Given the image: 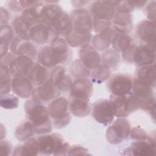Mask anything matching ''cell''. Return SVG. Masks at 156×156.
<instances>
[{"label":"cell","instance_id":"20","mask_svg":"<svg viewBox=\"0 0 156 156\" xmlns=\"http://www.w3.org/2000/svg\"><path fill=\"white\" fill-rule=\"evenodd\" d=\"M50 46L54 52L58 64H65L68 62L71 57V51L69 48L70 46L65 39L58 37L53 41Z\"/></svg>","mask_w":156,"mask_h":156},{"label":"cell","instance_id":"11","mask_svg":"<svg viewBox=\"0 0 156 156\" xmlns=\"http://www.w3.org/2000/svg\"><path fill=\"white\" fill-rule=\"evenodd\" d=\"M115 13V8L107 4L105 1H94L90 7V13L94 20L112 21Z\"/></svg>","mask_w":156,"mask_h":156},{"label":"cell","instance_id":"43","mask_svg":"<svg viewBox=\"0 0 156 156\" xmlns=\"http://www.w3.org/2000/svg\"><path fill=\"white\" fill-rule=\"evenodd\" d=\"M65 69L60 65L54 67L49 74V80L56 87L66 76Z\"/></svg>","mask_w":156,"mask_h":156},{"label":"cell","instance_id":"50","mask_svg":"<svg viewBox=\"0 0 156 156\" xmlns=\"http://www.w3.org/2000/svg\"><path fill=\"white\" fill-rule=\"evenodd\" d=\"M13 152L11 143L5 140H1L0 143V154L1 155H10Z\"/></svg>","mask_w":156,"mask_h":156},{"label":"cell","instance_id":"3","mask_svg":"<svg viewBox=\"0 0 156 156\" xmlns=\"http://www.w3.org/2000/svg\"><path fill=\"white\" fill-rule=\"evenodd\" d=\"M131 127L125 118H118L112 122L105 133L107 141L112 144H118L128 139Z\"/></svg>","mask_w":156,"mask_h":156},{"label":"cell","instance_id":"10","mask_svg":"<svg viewBox=\"0 0 156 156\" xmlns=\"http://www.w3.org/2000/svg\"><path fill=\"white\" fill-rule=\"evenodd\" d=\"M60 92L49 79L42 85L34 88L32 97V99L42 104L47 103L60 96Z\"/></svg>","mask_w":156,"mask_h":156},{"label":"cell","instance_id":"45","mask_svg":"<svg viewBox=\"0 0 156 156\" xmlns=\"http://www.w3.org/2000/svg\"><path fill=\"white\" fill-rule=\"evenodd\" d=\"M71 121L69 113L67 112L62 116L53 119L52 126L54 128L57 129H62L69 124Z\"/></svg>","mask_w":156,"mask_h":156},{"label":"cell","instance_id":"1","mask_svg":"<svg viewBox=\"0 0 156 156\" xmlns=\"http://www.w3.org/2000/svg\"><path fill=\"white\" fill-rule=\"evenodd\" d=\"M24 107L26 117L32 123L35 133L43 135L52 132V123L48 108L42 103L31 99L25 102Z\"/></svg>","mask_w":156,"mask_h":156},{"label":"cell","instance_id":"44","mask_svg":"<svg viewBox=\"0 0 156 156\" xmlns=\"http://www.w3.org/2000/svg\"><path fill=\"white\" fill-rule=\"evenodd\" d=\"M138 98L140 109L146 112H150L151 110L155 108V99L154 94Z\"/></svg>","mask_w":156,"mask_h":156},{"label":"cell","instance_id":"49","mask_svg":"<svg viewBox=\"0 0 156 156\" xmlns=\"http://www.w3.org/2000/svg\"><path fill=\"white\" fill-rule=\"evenodd\" d=\"M73 83V81L72 80L70 76L66 74L62 80L56 86V87L60 91L66 93L68 91H70Z\"/></svg>","mask_w":156,"mask_h":156},{"label":"cell","instance_id":"34","mask_svg":"<svg viewBox=\"0 0 156 156\" xmlns=\"http://www.w3.org/2000/svg\"><path fill=\"white\" fill-rule=\"evenodd\" d=\"M35 133L32 123L28 120L20 123L15 129V136L20 141H24L32 137Z\"/></svg>","mask_w":156,"mask_h":156},{"label":"cell","instance_id":"51","mask_svg":"<svg viewBox=\"0 0 156 156\" xmlns=\"http://www.w3.org/2000/svg\"><path fill=\"white\" fill-rule=\"evenodd\" d=\"M21 5L24 9H30V8H34V9H38L41 7L44 2L41 1H20Z\"/></svg>","mask_w":156,"mask_h":156},{"label":"cell","instance_id":"14","mask_svg":"<svg viewBox=\"0 0 156 156\" xmlns=\"http://www.w3.org/2000/svg\"><path fill=\"white\" fill-rule=\"evenodd\" d=\"M68 108L74 116L79 118L85 117L91 111L90 99L69 96Z\"/></svg>","mask_w":156,"mask_h":156},{"label":"cell","instance_id":"53","mask_svg":"<svg viewBox=\"0 0 156 156\" xmlns=\"http://www.w3.org/2000/svg\"><path fill=\"white\" fill-rule=\"evenodd\" d=\"M16 55L13 54L12 52H8L5 55L1 57L0 63L7 66L9 68L15 62Z\"/></svg>","mask_w":156,"mask_h":156},{"label":"cell","instance_id":"38","mask_svg":"<svg viewBox=\"0 0 156 156\" xmlns=\"http://www.w3.org/2000/svg\"><path fill=\"white\" fill-rule=\"evenodd\" d=\"M38 9L34 8L26 9L21 12L20 18L30 27L41 21L40 10Z\"/></svg>","mask_w":156,"mask_h":156},{"label":"cell","instance_id":"12","mask_svg":"<svg viewBox=\"0 0 156 156\" xmlns=\"http://www.w3.org/2000/svg\"><path fill=\"white\" fill-rule=\"evenodd\" d=\"M10 50L15 55H26L33 60L37 57V50L35 44L30 40H24L15 37L11 42Z\"/></svg>","mask_w":156,"mask_h":156},{"label":"cell","instance_id":"39","mask_svg":"<svg viewBox=\"0 0 156 156\" xmlns=\"http://www.w3.org/2000/svg\"><path fill=\"white\" fill-rule=\"evenodd\" d=\"M127 96L111 95L110 101H111L115 110V115L118 118H125L129 115L124 110V104Z\"/></svg>","mask_w":156,"mask_h":156},{"label":"cell","instance_id":"13","mask_svg":"<svg viewBox=\"0 0 156 156\" xmlns=\"http://www.w3.org/2000/svg\"><path fill=\"white\" fill-rule=\"evenodd\" d=\"M113 27H108L97 33L91 38L92 46L97 51H104L108 49L112 44L113 39L116 34Z\"/></svg>","mask_w":156,"mask_h":156},{"label":"cell","instance_id":"42","mask_svg":"<svg viewBox=\"0 0 156 156\" xmlns=\"http://www.w3.org/2000/svg\"><path fill=\"white\" fill-rule=\"evenodd\" d=\"M140 108L139 98L135 94H131L127 96L125 104L124 110L128 115L135 112Z\"/></svg>","mask_w":156,"mask_h":156},{"label":"cell","instance_id":"9","mask_svg":"<svg viewBox=\"0 0 156 156\" xmlns=\"http://www.w3.org/2000/svg\"><path fill=\"white\" fill-rule=\"evenodd\" d=\"M12 77V90L16 96L23 99L32 96L34 88L27 76L16 73Z\"/></svg>","mask_w":156,"mask_h":156},{"label":"cell","instance_id":"27","mask_svg":"<svg viewBox=\"0 0 156 156\" xmlns=\"http://www.w3.org/2000/svg\"><path fill=\"white\" fill-rule=\"evenodd\" d=\"M92 34H83L75 32L71 29L65 36V39L68 44L73 48H80L88 46L91 41Z\"/></svg>","mask_w":156,"mask_h":156},{"label":"cell","instance_id":"56","mask_svg":"<svg viewBox=\"0 0 156 156\" xmlns=\"http://www.w3.org/2000/svg\"><path fill=\"white\" fill-rule=\"evenodd\" d=\"M130 4L134 9H141L147 3V1H129Z\"/></svg>","mask_w":156,"mask_h":156},{"label":"cell","instance_id":"19","mask_svg":"<svg viewBox=\"0 0 156 156\" xmlns=\"http://www.w3.org/2000/svg\"><path fill=\"white\" fill-rule=\"evenodd\" d=\"M62 12V7L57 2L46 1L40 10L41 21L51 26Z\"/></svg>","mask_w":156,"mask_h":156},{"label":"cell","instance_id":"46","mask_svg":"<svg viewBox=\"0 0 156 156\" xmlns=\"http://www.w3.org/2000/svg\"><path fill=\"white\" fill-rule=\"evenodd\" d=\"M146 132L140 126L133 127L130 129V135L131 139L134 140H145L147 138Z\"/></svg>","mask_w":156,"mask_h":156},{"label":"cell","instance_id":"37","mask_svg":"<svg viewBox=\"0 0 156 156\" xmlns=\"http://www.w3.org/2000/svg\"><path fill=\"white\" fill-rule=\"evenodd\" d=\"M111 73L112 71L109 68L100 64L91 71V81L96 83H101L110 77Z\"/></svg>","mask_w":156,"mask_h":156},{"label":"cell","instance_id":"32","mask_svg":"<svg viewBox=\"0 0 156 156\" xmlns=\"http://www.w3.org/2000/svg\"><path fill=\"white\" fill-rule=\"evenodd\" d=\"M154 88L149 83L136 77L132 79V90L133 94L138 98L154 94Z\"/></svg>","mask_w":156,"mask_h":156},{"label":"cell","instance_id":"28","mask_svg":"<svg viewBox=\"0 0 156 156\" xmlns=\"http://www.w3.org/2000/svg\"><path fill=\"white\" fill-rule=\"evenodd\" d=\"M14 32L10 26L1 25L0 31V55L2 57L9 52L11 42L14 38Z\"/></svg>","mask_w":156,"mask_h":156},{"label":"cell","instance_id":"6","mask_svg":"<svg viewBox=\"0 0 156 156\" xmlns=\"http://www.w3.org/2000/svg\"><path fill=\"white\" fill-rule=\"evenodd\" d=\"M71 30L75 32L89 34L93 30L92 17L85 9H76L71 12Z\"/></svg>","mask_w":156,"mask_h":156},{"label":"cell","instance_id":"30","mask_svg":"<svg viewBox=\"0 0 156 156\" xmlns=\"http://www.w3.org/2000/svg\"><path fill=\"white\" fill-rule=\"evenodd\" d=\"M136 78L149 83L153 88L155 87V63L149 65L138 66L135 72Z\"/></svg>","mask_w":156,"mask_h":156},{"label":"cell","instance_id":"7","mask_svg":"<svg viewBox=\"0 0 156 156\" xmlns=\"http://www.w3.org/2000/svg\"><path fill=\"white\" fill-rule=\"evenodd\" d=\"M140 44L155 51V23L148 20L140 21L136 27Z\"/></svg>","mask_w":156,"mask_h":156},{"label":"cell","instance_id":"4","mask_svg":"<svg viewBox=\"0 0 156 156\" xmlns=\"http://www.w3.org/2000/svg\"><path fill=\"white\" fill-rule=\"evenodd\" d=\"M30 40L39 45L51 43L59 37L55 30L49 26L42 21L32 26L29 32Z\"/></svg>","mask_w":156,"mask_h":156},{"label":"cell","instance_id":"33","mask_svg":"<svg viewBox=\"0 0 156 156\" xmlns=\"http://www.w3.org/2000/svg\"><path fill=\"white\" fill-rule=\"evenodd\" d=\"M132 43V38L129 34L116 32L112 45L113 49L118 52H123Z\"/></svg>","mask_w":156,"mask_h":156},{"label":"cell","instance_id":"2","mask_svg":"<svg viewBox=\"0 0 156 156\" xmlns=\"http://www.w3.org/2000/svg\"><path fill=\"white\" fill-rule=\"evenodd\" d=\"M36 138L39 155H66L69 145L68 143L64 142L59 134L49 133L40 135Z\"/></svg>","mask_w":156,"mask_h":156},{"label":"cell","instance_id":"55","mask_svg":"<svg viewBox=\"0 0 156 156\" xmlns=\"http://www.w3.org/2000/svg\"><path fill=\"white\" fill-rule=\"evenodd\" d=\"M0 13H1V25H6L8 24L9 19H10V14L8 10L4 9L2 7L0 8Z\"/></svg>","mask_w":156,"mask_h":156},{"label":"cell","instance_id":"36","mask_svg":"<svg viewBox=\"0 0 156 156\" xmlns=\"http://www.w3.org/2000/svg\"><path fill=\"white\" fill-rule=\"evenodd\" d=\"M12 28L17 37L24 40H30L29 32L30 27L20 18L16 16L12 21Z\"/></svg>","mask_w":156,"mask_h":156},{"label":"cell","instance_id":"35","mask_svg":"<svg viewBox=\"0 0 156 156\" xmlns=\"http://www.w3.org/2000/svg\"><path fill=\"white\" fill-rule=\"evenodd\" d=\"M1 73V95L8 94L12 90V74L9 68L4 65L0 64Z\"/></svg>","mask_w":156,"mask_h":156},{"label":"cell","instance_id":"52","mask_svg":"<svg viewBox=\"0 0 156 156\" xmlns=\"http://www.w3.org/2000/svg\"><path fill=\"white\" fill-rule=\"evenodd\" d=\"M115 9L116 12L121 13H131L133 10V8L130 4L129 1H120Z\"/></svg>","mask_w":156,"mask_h":156},{"label":"cell","instance_id":"22","mask_svg":"<svg viewBox=\"0 0 156 156\" xmlns=\"http://www.w3.org/2000/svg\"><path fill=\"white\" fill-rule=\"evenodd\" d=\"M35 63L34 60L26 55H16L15 62L9 67L11 74L18 73L27 76Z\"/></svg>","mask_w":156,"mask_h":156},{"label":"cell","instance_id":"5","mask_svg":"<svg viewBox=\"0 0 156 156\" xmlns=\"http://www.w3.org/2000/svg\"><path fill=\"white\" fill-rule=\"evenodd\" d=\"M93 118L99 123L104 126L110 124L113 119L115 110L110 99H101L96 101L91 108Z\"/></svg>","mask_w":156,"mask_h":156},{"label":"cell","instance_id":"21","mask_svg":"<svg viewBox=\"0 0 156 156\" xmlns=\"http://www.w3.org/2000/svg\"><path fill=\"white\" fill-rule=\"evenodd\" d=\"M112 24L115 30L119 33L128 34L132 28L133 18L131 13L116 12Z\"/></svg>","mask_w":156,"mask_h":156},{"label":"cell","instance_id":"48","mask_svg":"<svg viewBox=\"0 0 156 156\" xmlns=\"http://www.w3.org/2000/svg\"><path fill=\"white\" fill-rule=\"evenodd\" d=\"M88 154V149L80 145L69 146L66 153V155H87Z\"/></svg>","mask_w":156,"mask_h":156},{"label":"cell","instance_id":"29","mask_svg":"<svg viewBox=\"0 0 156 156\" xmlns=\"http://www.w3.org/2000/svg\"><path fill=\"white\" fill-rule=\"evenodd\" d=\"M51 26L58 35L65 37L70 31L72 27L71 17L66 12L63 11Z\"/></svg>","mask_w":156,"mask_h":156},{"label":"cell","instance_id":"23","mask_svg":"<svg viewBox=\"0 0 156 156\" xmlns=\"http://www.w3.org/2000/svg\"><path fill=\"white\" fill-rule=\"evenodd\" d=\"M48 68L38 63H35L32 68L27 76L34 86H40L49 79Z\"/></svg>","mask_w":156,"mask_h":156},{"label":"cell","instance_id":"58","mask_svg":"<svg viewBox=\"0 0 156 156\" xmlns=\"http://www.w3.org/2000/svg\"><path fill=\"white\" fill-rule=\"evenodd\" d=\"M72 4H73L74 7H77V9H80L83 6L87 4H88V1H71Z\"/></svg>","mask_w":156,"mask_h":156},{"label":"cell","instance_id":"24","mask_svg":"<svg viewBox=\"0 0 156 156\" xmlns=\"http://www.w3.org/2000/svg\"><path fill=\"white\" fill-rule=\"evenodd\" d=\"M37 58L38 63L46 68H53L58 64L54 52L50 45L42 47L38 52Z\"/></svg>","mask_w":156,"mask_h":156},{"label":"cell","instance_id":"17","mask_svg":"<svg viewBox=\"0 0 156 156\" xmlns=\"http://www.w3.org/2000/svg\"><path fill=\"white\" fill-rule=\"evenodd\" d=\"M69 91V96L90 99L93 92L92 82L88 78H77L73 81Z\"/></svg>","mask_w":156,"mask_h":156},{"label":"cell","instance_id":"16","mask_svg":"<svg viewBox=\"0 0 156 156\" xmlns=\"http://www.w3.org/2000/svg\"><path fill=\"white\" fill-rule=\"evenodd\" d=\"M79 60L89 69L93 70L101 63L99 53L90 44L80 48L79 51Z\"/></svg>","mask_w":156,"mask_h":156},{"label":"cell","instance_id":"25","mask_svg":"<svg viewBox=\"0 0 156 156\" xmlns=\"http://www.w3.org/2000/svg\"><path fill=\"white\" fill-rule=\"evenodd\" d=\"M12 155L22 156V155H38V149L37 138L31 137L29 139L23 141L14 149Z\"/></svg>","mask_w":156,"mask_h":156},{"label":"cell","instance_id":"40","mask_svg":"<svg viewBox=\"0 0 156 156\" xmlns=\"http://www.w3.org/2000/svg\"><path fill=\"white\" fill-rule=\"evenodd\" d=\"M70 73L76 78H88L90 76L91 71L80 60H76L70 66Z\"/></svg>","mask_w":156,"mask_h":156},{"label":"cell","instance_id":"57","mask_svg":"<svg viewBox=\"0 0 156 156\" xmlns=\"http://www.w3.org/2000/svg\"><path fill=\"white\" fill-rule=\"evenodd\" d=\"M146 140L149 142L152 145L156 146V140H155V132H153L151 133L149 135H147Z\"/></svg>","mask_w":156,"mask_h":156},{"label":"cell","instance_id":"8","mask_svg":"<svg viewBox=\"0 0 156 156\" xmlns=\"http://www.w3.org/2000/svg\"><path fill=\"white\" fill-rule=\"evenodd\" d=\"M107 87L112 95L127 96L132 89V79L127 74H116L110 77Z\"/></svg>","mask_w":156,"mask_h":156},{"label":"cell","instance_id":"41","mask_svg":"<svg viewBox=\"0 0 156 156\" xmlns=\"http://www.w3.org/2000/svg\"><path fill=\"white\" fill-rule=\"evenodd\" d=\"M19 99L18 97L12 94H5L1 95V107L5 109H14L18 107Z\"/></svg>","mask_w":156,"mask_h":156},{"label":"cell","instance_id":"15","mask_svg":"<svg viewBox=\"0 0 156 156\" xmlns=\"http://www.w3.org/2000/svg\"><path fill=\"white\" fill-rule=\"evenodd\" d=\"M155 51L140 44L135 46L132 55V63H134L138 67L153 64L155 63Z\"/></svg>","mask_w":156,"mask_h":156},{"label":"cell","instance_id":"54","mask_svg":"<svg viewBox=\"0 0 156 156\" xmlns=\"http://www.w3.org/2000/svg\"><path fill=\"white\" fill-rule=\"evenodd\" d=\"M8 7L9 9L15 12H22L23 10V8L21 5L20 1H10L8 2Z\"/></svg>","mask_w":156,"mask_h":156},{"label":"cell","instance_id":"47","mask_svg":"<svg viewBox=\"0 0 156 156\" xmlns=\"http://www.w3.org/2000/svg\"><path fill=\"white\" fill-rule=\"evenodd\" d=\"M155 1L147 2L146 5L145 12L148 20L155 23V10H156Z\"/></svg>","mask_w":156,"mask_h":156},{"label":"cell","instance_id":"31","mask_svg":"<svg viewBox=\"0 0 156 156\" xmlns=\"http://www.w3.org/2000/svg\"><path fill=\"white\" fill-rule=\"evenodd\" d=\"M119 52L114 49H108L101 56V64L109 68L111 71L116 69L120 63Z\"/></svg>","mask_w":156,"mask_h":156},{"label":"cell","instance_id":"26","mask_svg":"<svg viewBox=\"0 0 156 156\" xmlns=\"http://www.w3.org/2000/svg\"><path fill=\"white\" fill-rule=\"evenodd\" d=\"M47 108L51 118L54 119L58 118L67 112L68 109V101L65 97L58 96L51 101L49 103Z\"/></svg>","mask_w":156,"mask_h":156},{"label":"cell","instance_id":"18","mask_svg":"<svg viewBox=\"0 0 156 156\" xmlns=\"http://www.w3.org/2000/svg\"><path fill=\"white\" fill-rule=\"evenodd\" d=\"M122 154L129 155H155L156 146L152 145L146 140H136L130 147L123 151Z\"/></svg>","mask_w":156,"mask_h":156}]
</instances>
